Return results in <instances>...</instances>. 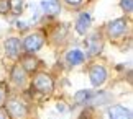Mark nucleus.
Segmentation results:
<instances>
[{
  "instance_id": "7ed1b4c3",
  "label": "nucleus",
  "mask_w": 133,
  "mask_h": 119,
  "mask_svg": "<svg viewBox=\"0 0 133 119\" xmlns=\"http://www.w3.org/2000/svg\"><path fill=\"white\" fill-rule=\"evenodd\" d=\"M127 31H128V20L125 17L115 18L105 25V34L109 39H118L122 36H125Z\"/></svg>"
},
{
  "instance_id": "1a4fd4ad",
  "label": "nucleus",
  "mask_w": 133,
  "mask_h": 119,
  "mask_svg": "<svg viewBox=\"0 0 133 119\" xmlns=\"http://www.w3.org/2000/svg\"><path fill=\"white\" fill-rule=\"evenodd\" d=\"M107 117L109 119H133L131 109L123 105H110L107 108Z\"/></svg>"
},
{
  "instance_id": "aec40b11",
  "label": "nucleus",
  "mask_w": 133,
  "mask_h": 119,
  "mask_svg": "<svg viewBox=\"0 0 133 119\" xmlns=\"http://www.w3.org/2000/svg\"><path fill=\"white\" fill-rule=\"evenodd\" d=\"M0 119H8V116H7V113H5L2 108H0Z\"/></svg>"
},
{
  "instance_id": "6e6552de",
  "label": "nucleus",
  "mask_w": 133,
  "mask_h": 119,
  "mask_svg": "<svg viewBox=\"0 0 133 119\" xmlns=\"http://www.w3.org/2000/svg\"><path fill=\"white\" fill-rule=\"evenodd\" d=\"M10 80L15 86L18 88H25L28 83V74L25 72V69L20 65V62H17L13 67H12V72H10Z\"/></svg>"
},
{
  "instance_id": "f257e3e1",
  "label": "nucleus",
  "mask_w": 133,
  "mask_h": 119,
  "mask_svg": "<svg viewBox=\"0 0 133 119\" xmlns=\"http://www.w3.org/2000/svg\"><path fill=\"white\" fill-rule=\"evenodd\" d=\"M3 111L7 113L8 119H26L30 114V109L26 103L20 98H8L3 101Z\"/></svg>"
},
{
  "instance_id": "ddd939ff",
  "label": "nucleus",
  "mask_w": 133,
  "mask_h": 119,
  "mask_svg": "<svg viewBox=\"0 0 133 119\" xmlns=\"http://www.w3.org/2000/svg\"><path fill=\"white\" fill-rule=\"evenodd\" d=\"M41 10L48 17L54 18L61 13V2L59 0H41Z\"/></svg>"
},
{
  "instance_id": "9d476101",
  "label": "nucleus",
  "mask_w": 133,
  "mask_h": 119,
  "mask_svg": "<svg viewBox=\"0 0 133 119\" xmlns=\"http://www.w3.org/2000/svg\"><path fill=\"white\" fill-rule=\"evenodd\" d=\"M85 52L84 51H81L77 47H74V49H69L68 52H66V64H68V67H76V65H81V64H84L85 62Z\"/></svg>"
},
{
  "instance_id": "f03ea898",
  "label": "nucleus",
  "mask_w": 133,
  "mask_h": 119,
  "mask_svg": "<svg viewBox=\"0 0 133 119\" xmlns=\"http://www.w3.org/2000/svg\"><path fill=\"white\" fill-rule=\"evenodd\" d=\"M31 85H33V90L38 91L39 95H43V96H49V95H53V91H54V80H53V77L49 74H46V72H35Z\"/></svg>"
},
{
  "instance_id": "0eeeda50",
  "label": "nucleus",
  "mask_w": 133,
  "mask_h": 119,
  "mask_svg": "<svg viewBox=\"0 0 133 119\" xmlns=\"http://www.w3.org/2000/svg\"><path fill=\"white\" fill-rule=\"evenodd\" d=\"M3 49H5V54H7L8 59H13L17 60L20 59L22 55V39L17 38V36H10L3 41Z\"/></svg>"
},
{
  "instance_id": "6ab92c4d",
  "label": "nucleus",
  "mask_w": 133,
  "mask_h": 119,
  "mask_svg": "<svg viewBox=\"0 0 133 119\" xmlns=\"http://www.w3.org/2000/svg\"><path fill=\"white\" fill-rule=\"evenodd\" d=\"M3 101H5V88L0 85V106L3 105Z\"/></svg>"
},
{
  "instance_id": "2eb2a0df",
  "label": "nucleus",
  "mask_w": 133,
  "mask_h": 119,
  "mask_svg": "<svg viewBox=\"0 0 133 119\" xmlns=\"http://www.w3.org/2000/svg\"><path fill=\"white\" fill-rule=\"evenodd\" d=\"M92 96H94L92 90H81L74 95V103L76 105H85L92 100Z\"/></svg>"
},
{
  "instance_id": "39448f33",
  "label": "nucleus",
  "mask_w": 133,
  "mask_h": 119,
  "mask_svg": "<svg viewBox=\"0 0 133 119\" xmlns=\"http://www.w3.org/2000/svg\"><path fill=\"white\" fill-rule=\"evenodd\" d=\"M85 44V55H89V57H95V55H99L102 51H104V36H102V33H99V31H95V33L89 34L87 38H85L84 41Z\"/></svg>"
},
{
  "instance_id": "4468645a",
  "label": "nucleus",
  "mask_w": 133,
  "mask_h": 119,
  "mask_svg": "<svg viewBox=\"0 0 133 119\" xmlns=\"http://www.w3.org/2000/svg\"><path fill=\"white\" fill-rule=\"evenodd\" d=\"M66 34H68V25H66V23L58 25V26L53 29L51 41H53V43H63V39L66 38Z\"/></svg>"
},
{
  "instance_id": "f8f14e48",
  "label": "nucleus",
  "mask_w": 133,
  "mask_h": 119,
  "mask_svg": "<svg viewBox=\"0 0 133 119\" xmlns=\"http://www.w3.org/2000/svg\"><path fill=\"white\" fill-rule=\"evenodd\" d=\"M90 25H92V18H90V13L84 12L77 17V21H76V33L81 34V36H85L90 29Z\"/></svg>"
},
{
  "instance_id": "412c9836",
  "label": "nucleus",
  "mask_w": 133,
  "mask_h": 119,
  "mask_svg": "<svg viewBox=\"0 0 133 119\" xmlns=\"http://www.w3.org/2000/svg\"><path fill=\"white\" fill-rule=\"evenodd\" d=\"M58 111L64 113V103H58Z\"/></svg>"
},
{
  "instance_id": "a211bd4d",
  "label": "nucleus",
  "mask_w": 133,
  "mask_h": 119,
  "mask_svg": "<svg viewBox=\"0 0 133 119\" xmlns=\"http://www.w3.org/2000/svg\"><path fill=\"white\" fill-rule=\"evenodd\" d=\"M63 2L68 5V7H71V8H81L82 7V3H84V0H63Z\"/></svg>"
},
{
  "instance_id": "9b49d317",
  "label": "nucleus",
  "mask_w": 133,
  "mask_h": 119,
  "mask_svg": "<svg viewBox=\"0 0 133 119\" xmlns=\"http://www.w3.org/2000/svg\"><path fill=\"white\" fill-rule=\"evenodd\" d=\"M20 65L25 69L26 74H35V72H38L39 60L35 54H22L20 55Z\"/></svg>"
},
{
  "instance_id": "f3484780",
  "label": "nucleus",
  "mask_w": 133,
  "mask_h": 119,
  "mask_svg": "<svg viewBox=\"0 0 133 119\" xmlns=\"http://www.w3.org/2000/svg\"><path fill=\"white\" fill-rule=\"evenodd\" d=\"M12 0H0V15H7L12 10Z\"/></svg>"
},
{
  "instance_id": "dca6fc26",
  "label": "nucleus",
  "mask_w": 133,
  "mask_h": 119,
  "mask_svg": "<svg viewBox=\"0 0 133 119\" xmlns=\"http://www.w3.org/2000/svg\"><path fill=\"white\" fill-rule=\"evenodd\" d=\"M120 8L127 15H131L133 13V0H120Z\"/></svg>"
},
{
  "instance_id": "20e7f679",
  "label": "nucleus",
  "mask_w": 133,
  "mask_h": 119,
  "mask_svg": "<svg viewBox=\"0 0 133 119\" xmlns=\"http://www.w3.org/2000/svg\"><path fill=\"white\" fill-rule=\"evenodd\" d=\"M44 41L46 38L41 31H35V33H30L28 36H25V39H22V49L26 54H33L43 47Z\"/></svg>"
},
{
  "instance_id": "423d86ee",
  "label": "nucleus",
  "mask_w": 133,
  "mask_h": 119,
  "mask_svg": "<svg viewBox=\"0 0 133 119\" xmlns=\"http://www.w3.org/2000/svg\"><path fill=\"white\" fill-rule=\"evenodd\" d=\"M107 69L102 64H92L89 67V80H90V85L95 86V88H99L102 86L107 82Z\"/></svg>"
}]
</instances>
